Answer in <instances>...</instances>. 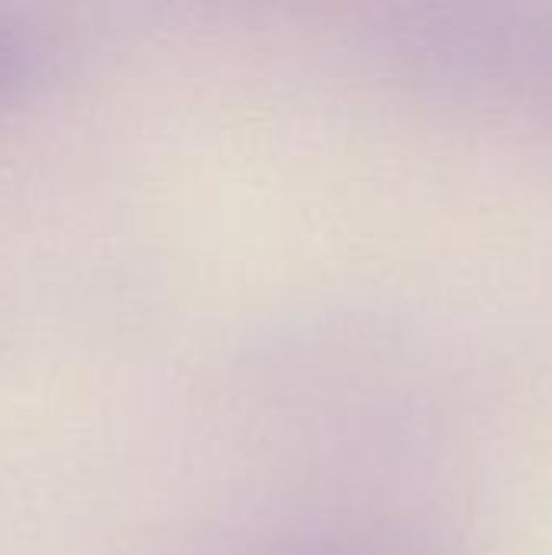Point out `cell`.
Segmentation results:
<instances>
[{
    "label": "cell",
    "instance_id": "cell-3",
    "mask_svg": "<svg viewBox=\"0 0 552 555\" xmlns=\"http://www.w3.org/2000/svg\"><path fill=\"white\" fill-rule=\"evenodd\" d=\"M49 75V49L26 29L0 20V114L23 104Z\"/></svg>",
    "mask_w": 552,
    "mask_h": 555
},
{
    "label": "cell",
    "instance_id": "cell-2",
    "mask_svg": "<svg viewBox=\"0 0 552 555\" xmlns=\"http://www.w3.org/2000/svg\"><path fill=\"white\" fill-rule=\"evenodd\" d=\"M234 555H442L433 537L397 520H335L260 540Z\"/></svg>",
    "mask_w": 552,
    "mask_h": 555
},
{
    "label": "cell",
    "instance_id": "cell-1",
    "mask_svg": "<svg viewBox=\"0 0 552 555\" xmlns=\"http://www.w3.org/2000/svg\"><path fill=\"white\" fill-rule=\"evenodd\" d=\"M394 52L426 81L552 111V10H449L394 26Z\"/></svg>",
    "mask_w": 552,
    "mask_h": 555
}]
</instances>
